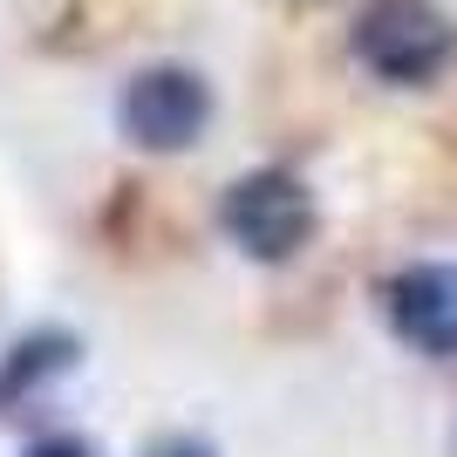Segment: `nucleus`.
Segmentation results:
<instances>
[{"mask_svg":"<svg viewBox=\"0 0 457 457\" xmlns=\"http://www.w3.org/2000/svg\"><path fill=\"white\" fill-rule=\"evenodd\" d=\"M151 457H212V444H198V437H164Z\"/></svg>","mask_w":457,"mask_h":457,"instance_id":"7","label":"nucleus"},{"mask_svg":"<svg viewBox=\"0 0 457 457\" xmlns=\"http://www.w3.org/2000/svg\"><path fill=\"white\" fill-rule=\"evenodd\" d=\"M219 219H226L232 246L273 267V260H294V253L307 246V232H314V198H307L301 178H287V171H253V178H239V185L226 191Z\"/></svg>","mask_w":457,"mask_h":457,"instance_id":"2","label":"nucleus"},{"mask_svg":"<svg viewBox=\"0 0 457 457\" xmlns=\"http://www.w3.org/2000/svg\"><path fill=\"white\" fill-rule=\"evenodd\" d=\"M76 362V342L62 335V328H41V335H28V342L7 355V369H0V410L14 396H28V389H41L48 376H62V369Z\"/></svg>","mask_w":457,"mask_h":457,"instance_id":"5","label":"nucleus"},{"mask_svg":"<svg viewBox=\"0 0 457 457\" xmlns=\"http://www.w3.org/2000/svg\"><path fill=\"white\" fill-rule=\"evenodd\" d=\"M116 116H123V137L144 151H185L212 116V89L191 69H144V76H130Z\"/></svg>","mask_w":457,"mask_h":457,"instance_id":"3","label":"nucleus"},{"mask_svg":"<svg viewBox=\"0 0 457 457\" xmlns=\"http://www.w3.org/2000/svg\"><path fill=\"white\" fill-rule=\"evenodd\" d=\"M451 48H457V28L430 0H369L362 21H355V55H362V69L382 76V82H396V89L437 82Z\"/></svg>","mask_w":457,"mask_h":457,"instance_id":"1","label":"nucleus"},{"mask_svg":"<svg viewBox=\"0 0 457 457\" xmlns=\"http://www.w3.org/2000/svg\"><path fill=\"white\" fill-rule=\"evenodd\" d=\"M389 328L417 355H457V267L423 260L389 280Z\"/></svg>","mask_w":457,"mask_h":457,"instance_id":"4","label":"nucleus"},{"mask_svg":"<svg viewBox=\"0 0 457 457\" xmlns=\"http://www.w3.org/2000/svg\"><path fill=\"white\" fill-rule=\"evenodd\" d=\"M28 457H96L82 437H41V444H28Z\"/></svg>","mask_w":457,"mask_h":457,"instance_id":"6","label":"nucleus"}]
</instances>
